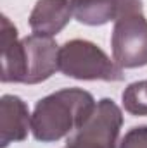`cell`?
Listing matches in <instances>:
<instances>
[{
    "label": "cell",
    "mask_w": 147,
    "mask_h": 148,
    "mask_svg": "<svg viewBox=\"0 0 147 148\" xmlns=\"http://www.w3.org/2000/svg\"><path fill=\"white\" fill-rule=\"evenodd\" d=\"M61 47L52 36L30 35L19 40L16 26L2 16V83L38 84L59 71Z\"/></svg>",
    "instance_id": "6da1fadb"
},
{
    "label": "cell",
    "mask_w": 147,
    "mask_h": 148,
    "mask_svg": "<svg viewBox=\"0 0 147 148\" xmlns=\"http://www.w3.org/2000/svg\"><path fill=\"white\" fill-rule=\"evenodd\" d=\"M95 98L81 88H64L38 100L31 115L33 138L54 143L80 129L95 109Z\"/></svg>",
    "instance_id": "7a4b0ae2"
},
{
    "label": "cell",
    "mask_w": 147,
    "mask_h": 148,
    "mask_svg": "<svg viewBox=\"0 0 147 148\" xmlns=\"http://www.w3.org/2000/svg\"><path fill=\"white\" fill-rule=\"evenodd\" d=\"M111 48L112 60L121 69L147 66V19L140 0H118Z\"/></svg>",
    "instance_id": "3957f363"
},
{
    "label": "cell",
    "mask_w": 147,
    "mask_h": 148,
    "mask_svg": "<svg viewBox=\"0 0 147 148\" xmlns=\"http://www.w3.org/2000/svg\"><path fill=\"white\" fill-rule=\"evenodd\" d=\"M59 71L78 81H123V69L95 43L69 40L59 50Z\"/></svg>",
    "instance_id": "277c9868"
},
{
    "label": "cell",
    "mask_w": 147,
    "mask_h": 148,
    "mask_svg": "<svg viewBox=\"0 0 147 148\" xmlns=\"http://www.w3.org/2000/svg\"><path fill=\"white\" fill-rule=\"evenodd\" d=\"M31 131V115L26 102L17 95H3L0 98V148L19 143Z\"/></svg>",
    "instance_id": "5b68a950"
},
{
    "label": "cell",
    "mask_w": 147,
    "mask_h": 148,
    "mask_svg": "<svg viewBox=\"0 0 147 148\" xmlns=\"http://www.w3.org/2000/svg\"><path fill=\"white\" fill-rule=\"evenodd\" d=\"M73 16L71 0H38L30 14V28L35 35L55 36Z\"/></svg>",
    "instance_id": "8992f818"
},
{
    "label": "cell",
    "mask_w": 147,
    "mask_h": 148,
    "mask_svg": "<svg viewBox=\"0 0 147 148\" xmlns=\"http://www.w3.org/2000/svg\"><path fill=\"white\" fill-rule=\"evenodd\" d=\"M74 19L87 26H104L118 17V0H71Z\"/></svg>",
    "instance_id": "52a82bcc"
},
{
    "label": "cell",
    "mask_w": 147,
    "mask_h": 148,
    "mask_svg": "<svg viewBox=\"0 0 147 148\" xmlns=\"http://www.w3.org/2000/svg\"><path fill=\"white\" fill-rule=\"evenodd\" d=\"M123 107L132 115H147V79L130 83L123 95Z\"/></svg>",
    "instance_id": "ba28073f"
},
{
    "label": "cell",
    "mask_w": 147,
    "mask_h": 148,
    "mask_svg": "<svg viewBox=\"0 0 147 148\" xmlns=\"http://www.w3.org/2000/svg\"><path fill=\"white\" fill-rule=\"evenodd\" d=\"M118 145H119L118 141L104 138L101 134L97 136V133L81 126L68 138L64 148H118Z\"/></svg>",
    "instance_id": "9c48e42d"
},
{
    "label": "cell",
    "mask_w": 147,
    "mask_h": 148,
    "mask_svg": "<svg viewBox=\"0 0 147 148\" xmlns=\"http://www.w3.org/2000/svg\"><path fill=\"white\" fill-rule=\"evenodd\" d=\"M119 148H147V126H135L125 133Z\"/></svg>",
    "instance_id": "30bf717a"
}]
</instances>
